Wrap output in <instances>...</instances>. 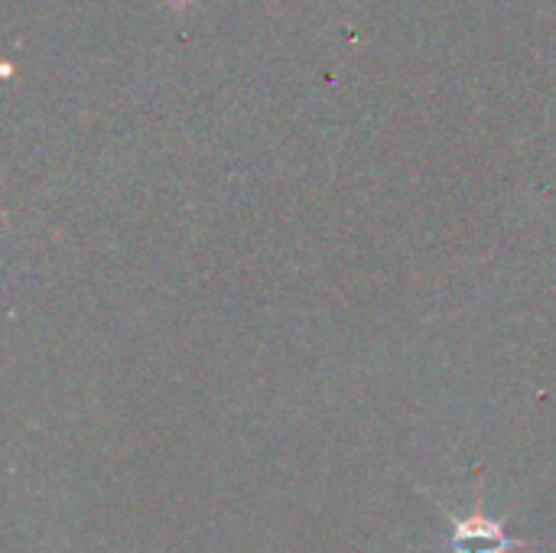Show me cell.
<instances>
[{
    "label": "cell",
    "instance_id": "obj_1",
    "mask_svg": "<svg viewBox=\"0 0 556 553\" xmlns=\"http://www.w3.org/2000/svg\"><path fill=\"white\" fill-rule=\"evenodd\" d=\"M440 512L450 518L453 535H450V548L453 553H515L528 551V548H554L556 541H531V538H511L505 531V518H492L485 515V508L479 505L472 515H456L450 508L440 505Z\"/></svg>",
    "mask_w": 556,
    "mask_h": 553
}]
</instances>
